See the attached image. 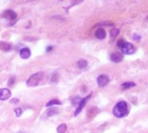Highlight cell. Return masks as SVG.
Segmentation results:
<instances>
[{
    "label": "cell",
    "mask_w": 148,
    "mask_h": 133,
    "mask_svg": "<svg viewBox=\"0 0 148 133\" xmlns=\"http://www.w3.org/2000/svg\"><path fill=\"white\" fill-rule=\"evenodd\" d=\"M113 113L116 118H123L125 117L127 113V104L125 101H120L116 104V106L113 109Z\"/></svg>",
    "instance_id": "obj_1"
},
{
    "label": "cell",
    "mask_w": 148,
    "mask_h": 133,
    "mask_svg": "<svg viewBox=\"0 0 148 133\" xmlns=\"http://www.w3.org/2000/svg\"><path fill=\"white\" fill-rule=\"evenodd\" d=\"M42 75L43 74L42 72H37L36 74H33L26 81V84L27 86H37L38 83L40 82V80H42Z\"/></svg>",
    "instance_id": "obj_2"
},
{
    "label": "cell",
    "mask_w": 148,
    "mask_h": 133,
    "mask_svg": "<svg viewBox=\"0 0 148 133\" xmlns=\"http://www.w3.org/2000/svg\"><path fill=\"white\" fill-rule=\"evenodd\" d=\"M120 49H121L122 53L126 55H132L135 52V48L133 47L132 43H129V42H125L124 45Z\"/></svg>",
    "instance_id": "obj_3"
},
{
    "label": "cell",
    "mask_w": 148,
    "mask_h": 133,
    "mask_svg": "<svg viewBox=\"0 0 148 133\" xmlns=\"http://www.w3.org/2000/svg\"><path fill=\"white\" fill-rule=\"evenodd\" d=\"M90 97H91V94H89L88 96H87L86 98H84V99H82V100H80V102L78 103V107L76 108V111L75 112V116H77L80 112H81V111L82 110V108L85 106V105H86V103H87V101L90 99Z\"/></svg>",
    "instance_id": "obj_4"
},
{
    "label": "cell",
    "mask_w": 148,
    "mask_h": 133,
    "mask_svg": "<svg viewBox=\"0 0 148 133\" xmlns=\"http://www.w3.org/2000/svg\"><path fill=\"white\" fill-rule=\"evenodd\" d=\"M11 96V93L7 88H1L0 89V100H7Z\"/></svg>",
    "instance_id": "obj_5"
},
{
    "label": "cell",
    "mask_w": 148,
    "mask_h": 133,
    "mask_svg": "<svg viewBox=\"0 0 148 133\" xmlns=\"http://www.w3.org/2000/svg\"><path fill=\"white\" fill-rule=\"evenodd\" d=\"M109 82V79L107 75L102 74L97 78V83L99 86H105L108 84Z\"/></svg>",
    "instance_id": "obj_6"
},
{
    "label": "cell",
    "mask_w": 148,
    "mask_h": 133,
    "mask_svg": "<svg viewBox=\"0 0 148 133\" xmlns=\"http://www.w3.org/2000/svg\"><path fill=\"white\" fill-rule=\"evenodd\" d=\"M111 60L115 63H119L123 60V55L120 52H114L111 55Z\"/></svg>",
    "instance_id": "obj_7"
},
{
    "label": "cell",
    "mask_w": 148,
    "mask_h": 133,
    "mask_svg": "<svg viewBox=\"0 0 148 133\" xmlns=\"http://www.w3.org/2000/svg\"><path fill=\"white\" fill-rule=\"evenodd\" d=\"M31 55V52L29 48H24L20 50V57L23 59H28Z\"/></svg>",
    "instance_id": "obj_8"
},
{
    "label": "cell",
    "mask_w": 148,
    "mask_h": 133,
    "mask_svg": "<svg viewBox=\"0 0 148 133\" xmlns=\"http://www.w3.org/2000/svg\"><path fill=\"white\" fill-rule=\"evenodd\" d=\"M95 35L98 39H104L106 37V31L104 29H99L95 32Z\"/></svg>",
    "instance_id": "obj_9"
},
{
    "label": "cell",
    "mask_w": 148,
    "mask_h": 133,
    "mask_svg": "<svg viewBox=\"0 0 148 133\" xmlns=\"http://www.w3.org/2000/svg\"><path fill=\"white\" fill-rule=\"evenodd\" d=\"M0 49L5 50V51H9L11 49V45L6 41H0Z\"/></svg>",
    "instance_id": "obj_10"
},
{
    "label": "cell",
    "mask_w": 148,
    "mask_h": 133,
    "mask_svg": "<svg viewBox=\"0 0 148 133\" xmlns=\"http://www.w3.org/2000/svg\"><path fill=\"white\" fill-rule=\"evenodd\" d=\"M5 14H6V17H8V18L11 19V20H15V19L17 18V14H16L14 11H11V10L6 11H5Z\"/></svg>",
    "instance_id": "obj_11"
},
{
    "label": "cell",
    "mask_w": 148,
    "mask_h": 133,
    "mask_svg": "<svg viewBox=\"0 0 148 133\" xmlns=\"http://www.w3.org/2000/svg\"><path fill=\"white\" fill-rule=\"evenodd\" d=\"M67 130V125L65 124H62L57 127V132L58 133H64Z\"/></svg>",
    "instance_id": "obj_12"
},
{
    "label": "cell",
    "mask_w": 148,
    "mask_h": 133,
    "mask_svg": "<svg viewBox=\"0 0 148 133\" xmlns=\"http://www.w3.org/2000/svg\"><path fill=\"white\" fill-rule=\"evenodd\" d=\"M77 64H78V67H79L80 68H81V69L87 68V61H85V60H80V61H78Z\"/></svg>",
    "instance_id": "obj_13"
},
{
    "label": "cell",
    "mask_w": 148,
    "mask_h": 133,
    "mask_svg": "<svg viewBox=\"0 0 148 133\" xmlns=\"http://www.w3.org/2000/svg\"><path fill=\"white\" fill-rule=\"evenodd\" d=\"M54 105H61V102L57 100H50V101H48L46 105L47 107H49V106H52Z\"/></svg>",
    "instance_id": "obj_14"
},
{
    "label": "cell",
    "mask_w": 148,
    "mask_h": 133,
    "mask_svg": "<svg viewBox=\"0 0 148 133\" xmlns=\"http://www.w3.org/2000/svg\"><path fill=\"white\" fill-rule=\"evenodd\" d=\"M135 86V83L133 82H125L122 84V87L126 89V88H130V87H133Z\"/></svg>",
    "instance_id": "obj_15"
},
{
    "label": "cell",
    "mask_w": 148,
    "mask_h": 133,
    "mask_svg": "<svg viewBox=\"0 0 148 133\" xmlns=\"http://www.w3.org/2000/svg\"><path fill=\"white\" fill-rule=\"evenodd\" d=\"M119 33H120V30L118 29H111V31H110V35H111V37H116L118 35H119Z\"/></svg>",
    "instance_id": "obj_16"
},
{
    "label": "cell",
    "mask_w": 148,
    "mask_h": 133,
    "mask_svg": "<svg viewBox=\"0 0 148 133\" xmlns=\"http://www.w3.org/2000/svg\"><path fill=\"white\" fill-rule=\"evenodd\" d=\"M58 112H57V110H55V109H51V110H49L48 111V117H50V116H52V115H54V114H56V113H57Z\"/></svg>",
    "instance_id": "obj_17"
},
{
    "label": "cell",
    "mask_w": 148,
    "mask_h": 133,
    "mask_svg": "<svg viewBox=\"0 0 148 133\" xmlns=\"http://www.w3.org/2000/svg\"><path fill=\"white\" fill-rule=\"evenodd\" d=\"M14 112H15L17 117H20L21 114H22V109H21V108H16Z\"/></svg>",
    "instance_id": "obj_18"
},
{
    "label": "cell",
    "mask_w": 148,
    "mask_h": 133,
    "mask_svg": "<svg viewBox=\"0 0 148 133\" xmlns=\"http://www.w3.org/2000/svg\"><path fill=\"white\" fill-rule=\"evenodd\" d=\"M15 80H16V77L15 76H11V78H10V80H9V86H12L13 85V83L15 82Z\"/></svg>",
    "instance_id": "obj_19"
},
{
    "label": "cell",
    "mask_w": 148,
    "mask_h": 133,
    "mask_svg": "<svg viewBox=\"0 0 148 133\" xmlns=\"http://www.w3.org/2000/svg\"><path fill=\"white\" fill-rule=\"evenodd\" d=\"M124 43H125L124 40H120V41H118V43H117V45H118L119 48H121V47L124 45Z\"/></svg>",
    "instance_id": "obj_20"
},
{
    "label": "cell",
    "mask_w": 148,
    "mask_h": 133,
    "mask_svg": "<svg viewBox=\"0 0 148 133\" xmlns=\"http://www.w3.org/2000/svg\"><path fill=\"white\" fill-rule=\"evenodd\" d=\"M18 102H19V100H18V99H13V100H11V103L18 104Z\"/></svg>",
    "instance_id": "obj_21"
},
{
    "label": "cell",
    "mask_w": 148,
    "mask_h": 133,
    "mask_svg": "<svg viewBox=\"0 0 148 133\" xmlns=\"http://www.w3.org/2000/svg\"><path fill=\"white\" fill-rule=\"evenodd\" d=\"M133 39L136 40V41H139L140 40V36H139L138 35H133Z\"/></svg>",
    "instance_id": "obj_22"
},
{
    "label": "cell",
    "mask_w": 148,
    "mask_h": 133,
    "mask_svg": "<svg viewBox=\"0 0 148 133\" xmlns=\"http://www.w3.org/2000/svg\"><path fill=\"white\" fill-rule=\"evenodd\" d=\"M51 49H52V47H48V48H47V51H48V50H51Z\"/></svg>",
    "instance_id": "obj_23"
}]
</instances>
